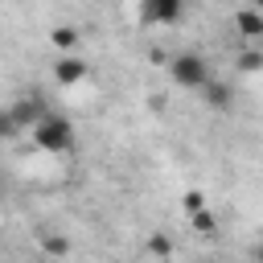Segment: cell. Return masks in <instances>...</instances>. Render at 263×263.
<instances>
[{"label": "cell", "mask_w": 263, "mask_h": 263, "mask_svg": "<svg viewBox=\"0 0 263 263\" xmlns=\"http://www.w3.org/2000/svg\"><path fill=\"white\" fill-rule=\"evenodd\" d=\"M29 132H33V140H37L41 152H70V144H74V123L66 115H49L45 111Z\"/></svg>", "instance_id": "1"}, {"label": "cell", "mask_w": 263, "mask_h": 263, "mask_svg": "<svg viewBox=\"0 0 263 263\" xmlns=\"http://www.w3.org/2000/svg\"><path fill=\"white\" fill-rule=\"evenodd\" d=\"M168 74H173L177 86H185V90H201V86L210 82V62H205L201 53H177V58L168 62Z\"/></svg>", "instance_id": "2"}, {"label": "cell", "mask_w": 263, "mask_h": 263, "mask_svg": "<svg viewBox=\"0 0 263 263\" xmlns=\"http://www.w3.org/2000/svg\"><path fill=\"white\" fill-rule=\"evenodd\" d=\"M185 16V0H140L144 25H177Z\"/></svg>", "instance_id": "3"}, {"label": "cell", "mask_w": 263, "mask_h": 263, "mask_svg": "<svg viewBox=\"0 0 263 263\" xmlns=\"http://www.w3.org/2000/svg\"><path fill=\"white\" fill-rule=\"evenodd\" d=\"M12 115H16L21 132H25V127H33V123L45 115V99H41V95H21V99L12 103Z\"/></svg>", "instance_id": "4"}, {"label": "cell", "mask_w": 263, "mask_h": 263, "mask_svg": "<svg viewBox=\"0 0 263 263\" xmlns=\"http://www.w3.org/2000/svg\"><path fill=\"white\" fill-rule=\"evenodd\" d=\"M86 70H90V66H86L82 58L62 53V58H58V66H53V78H58L62 86H74V82H82V78H86Z\"/></svg>", "instance_id": "5"}, {"label": "cell", "mask_w": 263, "mask_h": 263, "mask_svg": "<svg viewBox=\"0 0 263 263\" xmlns=\"http://www.w3.org/2000/svg\"><path fill=\"white\" fill-rule=\"evenodd\" d=\"M234 29H238L247 41L263 37V12H259V8H251V4H247V8H238V12H234Z\"/></svg>", "instance_id": "6"}, {"label": "cell", "mask_w": 263, "mask_h": 263, "mask_svg": "<svg viewBox=\"0 0 263 263\" xmlns=\"http://www.w3.org/2000/svg\"><path fill=\"white\" fill-rule=\"evenodd\" d=\"M197 95H201V99H205V107H214V111H226V107H230V86H226V82H218V78H210Z\"/></svg>", "instance_id": "7"}, {"label": "cell", "mask_w": 263, "mask_h": 263, "mask_svg": "<svg viewBox=\"0 0 263 263\" xmlns=\"http://www.w3.org/2000/svg\"><path fill=\"white\" fill-rule=\"evenodd\" d=\"M49 41H53L62 53H70V49L78 45V29H74V25H58V29L49 33Z\"/></svg>", "instance_id": "8"}, {"label": "cell", "mask_w": 263, "mask_h": 263, "mask_svg": "<svg viewBox=\"0 0 263 263\" xmlns=\"http://www.w3.org/2000/svg\"><path fill=\"white\" fill-rule=\"evenodd\" d=\"M189 226H193L197 234H214V230H218V218L201 205V210H193V214H189Z\"/></svg>", "instance_id": "9"}, {"label": "cell", "mask_w": 263, "mask_h": 263, "mask_svg": "<svg viewBox=\"0 0 263 263\" xmlns=\"http://www.w3.org/2000/svg\"><path fill=\"white\" fill-rule=\"evenodd\" d=\"M238 70H242V74H259V70H263V53H259V49H242V53H238Z\"/></svg>", "instance_id": "10"}, {"label": "cell", "mask_w": 263, "mask_h": 263, "mask_svg": "<svg viewBox=\"0 0 263 263\" xmlns=\"http://www.w3.org/2000/svg\"><path fill=\"white\" fill-rule=\"evenodd\" d=\"M41 251H45V255H70V238H62V234H45V238H41Z\"/></svg>", "instance_id": "11"}, {"label": "cell", "mask_w": 263, "mask_h": 263, "mask_svg": "<svg viewBox=\"0 0 263 263\" xmlns=\"http://www.w3.org/2000/svg\"><path fill=\"white\" fill-rule=\"evenodd\" d=\"M16 132H21V123H16L12 107H0V140H12Z\"/></svg>", "instance_id": "12"}, {"label": "cell", "mask_w": 263, "mask_h": 263, "mask_svg": "<svg viewBox=\"0 0 263 263\" xmlns=\"http://www.w3.org/2000/svg\"><path fill=\"white\" fill-rule=\"evenodd\" d=\"M173 251H177L173 238H164V234H152V238H148V255H160V259H164V255H173Z\"/></svg>", "instance_id": "13"}, {"label": "cell", "mask_w": 263, "mask_h": 263, "mask_svg": "<svg viewBox=\"0 0 263 263\" xmlns=\"http://www.w3.org/2000/svg\"><path fill=\"white\" fill-rule=\"evenodd\" d=\"M181 201H185V214H193V210H201V205H205V193H197V189H189V193H185Z\"/></svg>", "instance_id": "14"}, {"label": "cell", "mask_w": 263, "mask_h": 263, "mask_svg": "<svg viewBox=\"0 0 263 263\" xmlns=\"http://www.w3.org/2000/svg\"><path fill=\"white\" fill-rule=\"evenodd\" d=\"M251 255H255V259H263V242H259V247H251Z\"/></svg>", "instance_id": "15"}, {"label": "cell", "mask_w": 263, "mask_h": 263, "mask_svg": "<svg viewBox=\"0 0 263 263\" xmlns=\"http://www.w3.org/2000/svg\"><path fill=\"white\" fill-rule=\"evenodd\" d=\"M251 8H259V12H263V0H251Z\"/></svg>", "instance_id": "16"}]
</instances>
